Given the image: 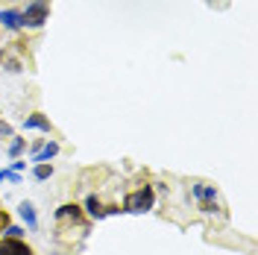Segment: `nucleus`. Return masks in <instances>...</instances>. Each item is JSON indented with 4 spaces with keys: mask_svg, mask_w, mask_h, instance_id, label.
<instances>
[{
    "mask_svg": "<svg viewBox=\"0 0 258 255\" xmlns=\"http://www.w3.org/2000/svg\"><path fill=\"white\" fill-rule=\"evenodd\" d=\"M153 200H156L153 188H150V185H144V188H138L135 194H129V197H126L123 211H129V214H144V211H150V208H153Z\"/></svg>",
    "mask_w": 258,
    "mask_h": 255,
    "instance_id": "obj_1",
    "label": "nucleus"
},
{
    "mask_svg": "<svg viewBox=\"0 0 258 255\" xmlns=\"http://www.w3.org/2000/svg\"><path fill=\"white\" fill-rule=\"evenodd\" d=\"M21 21H24V27H41L47 21V3L44 0H32L27 6V12H21Z\"/></svg>",
    "mask_w": 258,
    "mask_h": 255,
    "instance_id": "obj_2",
    "label": "nucleus"
},
{
    "mask_svg": "<svg viewBox=\"0 0 258 255\" xmlns=\"http://www.w3.org/2000/svg\"><path fill=\"white\" fill-rule=\"evenodd\" d=\"M0 24H3L6 30H21V27H24L18 9H0Z\"/></svg>",
    "mask_w": 258,
    "mask_h": 255,
    "instance_id": "obj_3",
    "label": "nucleus"
},
{
    "mask_svg": "<svg viewBox=\"0 0 258 255\" xmlns=\"http://www.w3.org/2000/svg\"><path fill=\"white\" fill-rule=\"evenodd\" d=\"M18 214H21V220L27 223V229H38V214H35V206H32V203H21V206H18Z\"/></svg>",
    "mask_w": 258,
    "mask_h": 255,
    "instance_id": "obj_4",
    "label": "nucleus"
},
{
    "mask_svg": "<svg viewBox=\"0 0 258 255\" xmlns=\"http://www.w3.org/2000/svg\"><path fill=\"white\" fill-rule=\"evenodd\" d=\"M56 153H59V144L50 141V144H44V147H41V150L32 156V161H35V164H50V159H53Z\"/></svg>",
    "mask_w": 258,
    "mask_h": 255,
    "instance_id": "obj_5",
    "label": "nucleus"
},
{
    "mask_svg": "<svg viewBox=\"0 0 258 255\" xmlns=\"http://www.w3.org/2000/svg\"><path fill=\"white\" fill-rule=\"evenodd\" d=\"M24 129H41V132H50V120L44 114H30L24 120Z\"/></svg>",
    "mask_w": 258,
    "mask_h": 255,
    "instance_id": "obj_6",
    "label": "nucleus"
},
{
    "mask_svg": "<svg viewBox=\"0 0 258 255\" xmlns=\"http://www.w3.org/2000/svg\"><path fill=\"white\" fill-rule=\"evenodd\" d=\"M32 176H35V182H44V179H50V176H53V164H35Z\"/></svg>",
    "mask_w": 258,
    "mask_h": 255,
    "instance_id": "obj_7",
    "label": "nucleus"
},
{
    "mask_svg": "<svg viewBox=\"0 0 258 255\" xmlns=\"http://www.w3.org/2000/svg\"><path fill=\"white\" fill-rule=\"evenodd\" d=\"M85 208H88V214L97 217V220H100V217H106V214H103V208H100V203H97V197H88V200H85Z\"/></svg>",
    "mask_w": 258,
    "mask_h": 255,
    "instance_id": "obj_8",
    "label": "nucleus"
},
{
    "mask_svg": "<svg viewBox=\"0 0 258 255\" xmlns=\"http://www.w3.org/2000/svg\"><path fill=\"white\" fill-rule=\"evenodd\" d=\"M24 147H27V141H24V138H12V141H9V156H12V159H18V156L24 153Z\"/></svg>",
    "mask_w": 258,
    "mask_h": 255,
    "instance_id": "obj_9",
    "label": "nucleus"
},
{
    "mask_svg": "<svg viewBox=\"0 0 258 255\" xmlns=\"http://www.w3.org/2000/svg\"><path fill=\"white\" fill-rule=\"evenodd\" d=\"M0 182H9V185H21V173H15V170H0Z\"/></svg>",
    "mask_w": 258,
    "mask_h": 255,
    "instance_id": "obj_10",
    "label": "nucleus"
},
{
    "mask_svg": "<svg viewBox=\"0 0 258 255\" xmlns=\"http://www.w3.org/2000/svg\"><path fill=\"white\" fill-rule=\"evenodd\" d=\"M56 217H80V208L77 206H62L56 211Z\"/></svg>",
    "mask_w": 258,
    "mask_h": 255,
    "instance_id": "obj_11",
    "label": "nucleus"
},
{
    "mask_svg": "<svg viewBox=\"0 0 258 255\" xmlns=\"http://www.w3.org/2000/svg\"><path fill=\"white\" fill-rule=\"evenodd\" d=\"M6 235H9L12 240H18L21 235H24V229H21V226H9V229H6Z\"/></svg>",
    "mask_w": 258,
    "mask_h": 255,
    "instance_id": "obj_12",
    "label": "nucleus"
},
{
    "mask_svg": "<svg viewBox=\"0 0 258 255\" xmlns=\"http://www.w3.org/2000/svg\"><path fill=\"white\" fill-rule=\"evenodd\" d=\"M0 138H12V126L9 123H0Z\"/></svg>",
    "mask_w": 258,
    "mask_h": 255,
    "instance_id": "obj_13",
    "label": "nucleus"
},
{
    "mask_svg": "<svg viewBox=\"0 0 258 255\" xmlns=\"http://www.w3.org/2000/svg\"><path fill=\"white\" fill-rule=\"evenodd\" d=\"M24 167H27V161H12V167H9V170H15V173H21Z\"/></svg>",
    "mask_w": 258,
    "mask_h": 255,
    "instance_id": "obj_14",
    "label": "nucleus"
},
{
    "mask_svg": "<svg viewBox=\"0 0 258 255\" xmlns=\"http://www.w3.org/2000/svg\"><path fill=\"white\" fill-rule=\"evenodd\" d=\"M6 71H9V74H18V71H21V65H18V62H9V65H6Z\"/></svg>",
    "mask_w": 258,
    "mask_h": 255,
    "instance_id": "obj_15",
    "label": "nucleus"
},
{
    "mask_svg": "<svg viewBox=\"0 0 258 255\" xmlns=\"http://www.w3.org/2000/svg\"><path fill=\"white\" fill-rule=\"evenodd\" d=\"M0 62H3V56H0Z\"/></svg>",
    "mask_w": 258,
    "mask_h": 255,
    "instance_id": "obj_16",
    "label": "nucleus"
}]
</instances>
